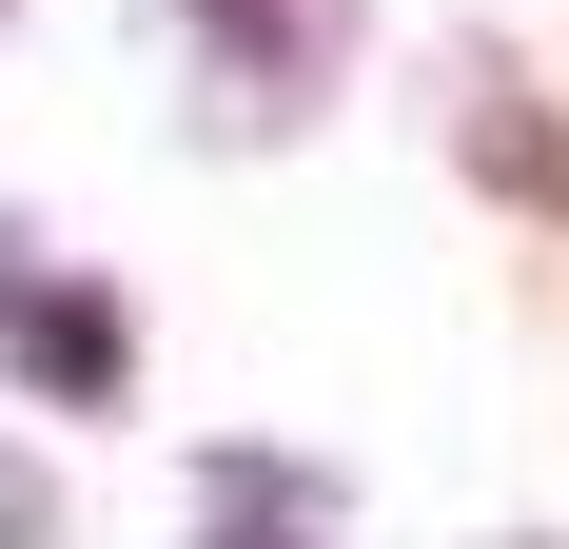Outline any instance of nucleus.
Returning a JSON list of instances; mask_svg holds the SVG:
<instances>
[{"label":"nucleus","mask_w":569,"mask_h":549,"mask_svg":"<svg viewBox=\"0 0 569 549\" xmlns=\"http://www.w3.org/2000/svg\"><path fill=\"white\" fill-rule=\"evenodd\" d=\"M0 353H20V392H59V412H118V392H138V315L79 295V274H40V295L0 315Z\"/></svg>","instance_id":"f257e3e1"},{"label":"nucleus","mask_w":569,"mask_h":549,"mask_svg":"<svg viewBox=\"0 0 569 549\" xmlns=\"http://www.w3.org/2000/svg\"><path fill=\"white\" fill-rule=\"evenodd\" d=\"M197 40H217V79L256 118H295L315 79H335V40H353V0H197Z\"/></svg>","instance_id":"f03ea898"},{"label":"nucleus","mask_w":569,"mask_h":549,"mask_svg":"<svg viewBox=\"0 0 569 549\" xmlns=\"http://www.w3.org/2000/svg\"><path fill=\"white\" fill-rule=\"evenodd\" d=\"M0 549H59V491L20 471V451H0Z\"/></svg>","instance_id":"7ed1b4c3"},{"label":"nucleus","mask_w":569,"mask_h":549,"mask_svg":"<svg viewBox=\"0 0 569 549\" xmlns=\"http://www.w3.org/2000/svg\"><path fill=\"white\" fill-rule=\"evenodd\" d=\"M217 549H256V530H217Z\"/></svg>","instance_id":"20e7f679"}]
</instances>
